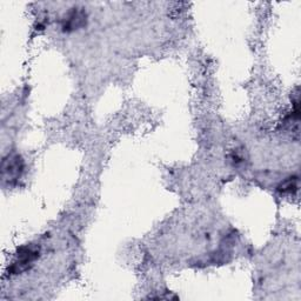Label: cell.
<instances>
[{
	"mask_svg": "<svg viewBox=\"0 0 301 301\" xmlns=\"http://www.w3.org/2000/svg\"><path fill=\"white\" fill-rule=\"evenodd\" d=\"M22 172V160L19 156L10 157L4 160L3 164V178L4 180H15L20 177Z\"/></svg>",
	"mask_w": 301,
	"mask_h": 301,
	"instance_id": "1",
	"label": "cell"
},
{
	"mask_svg": "<svg viewBox=\"0 0 301 301\" xmlns=\"http://www.w3.org/2000/svg\"><path fill=\"white\" fill-rule=\"evenodd\" d=\"M39 257V250L36 248H31V247H25L22 248V253L19 254V258L15 264H13L11 271L13 273H19L28 269L32 262Z\"/></svg>",
	"mask_w": 301,
	"mask_h": 301,
	"instance_id": "2",
	"label": "cell"
},
{
	"mask_svg": "<svg viewBox=\"0 0 301 301\" xmlns=\"http://www.w3.org/2000/svg\"><path fill=\"white\" fill-rule=\"evenodd\" d=\"M84 21H85V17L83 15V13L73 12L71 15H69V18H67V21L64 28L67 30L69 29L74 30L77 28H79V26L84 25Z\"/></svg>",
	"mask_w": 301,
	"mask_h": 301,
	"instance_id": "3",
	"label": "cell"
},
{
	"mask_svg": "<svg viewBox=\"0 0 301 301\" xmlns=\"http://www.w3.org/2000/svg\"><path fill=\"white\" fill-rule=\"evenodd\" d=\"M298 190V178H289L288 180L284 181L279 186V191L283 193H293Z\"/></svg>",
	"mask_w": 301,
	"mask_h": 301,
	"instance_id": "4",
	"label": "cell"
}]
</instances>
